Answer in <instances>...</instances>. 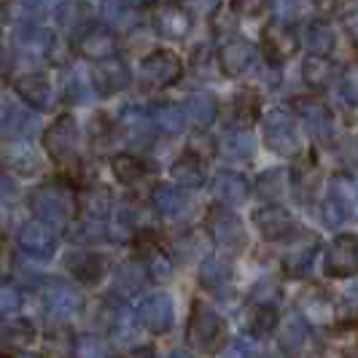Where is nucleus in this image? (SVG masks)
<instances>
[{"label":"nucleus","mask_w":358,"mask_h":358,"mask_svg":"<svg viewBox=\"0 0 358 358\" xmlns=\"http://www.w3.org/2000/svg\"><path fill=\"white\" fill-rule=\"evenodd\" d=\"M186 342L202 356H213L227 345V323L221 321V315L205 299L192 302L189 326H186Z\"/></svg>","instance_id":"1"},{"label":"nucleus","mask_w":358,"mask_h":358,"mask_svg":"<svg viewBox=\"0 0 358 358\" xmlns=\"http://www.w3.org/2000/svg\"><path fill=\"white\" fill-rule=\"evenodd\" d=\"M43 148L52 157L54 164L59 167H71L78 164V127L73 122V116H57L52 127L43 132Z\"/></svg>","instance_id":"2"},{"label":"nucleus","mask_w":358,"mask_h":358,"mask_svg":"<svg viewBox=\"0 0 358 358\" xmlns=\"http://www.w3.org/2000/svg\"><path fill=\"white\" fill-rule=\"evenodd\" d=\"M323 275L331 280H345L358 275V234H337L323 253Z\"/></svg>","instance_id":"3"},{"label":"nucleus","mask_w":358,"mask_h":358,"mask_svg":"<svg viewBox=\"0 0 358 358\" xmlns=\"http://www.w3.org/2000/svg\"><path fill=\"white\" fill-rule=\"evenodd\" d=\"M296 52H299V38H296L291 24H286V22H269L267 27L262 30L259 54L267 59V65H272V68L286 65Z\"/></svg>","instance_id":"4"},{"label":"nucleus","mask_w":358,"mask_h":358,"mask_svg":"<svg viewBox=\"0 0 358 358\" xmlns=\"http://www.w3.org/2000/svg\"><path fill=\"white\" fill-rule=\"evenodd\" d=\"M141 73H143V81L151 87H173L178 84L180 76H183V62L176 52L170 49H154L151 54H145L143 62H141Z\"/></svg>","instance_id":"5"},{"label":"nucleus","mask_w":358,"mask_h":358,"mask_svg":"<svg viewBox=\"0 0 358 358\" xmlns=\"http://www.w3.org/2000/svg\"><path fill=\"white\" fill-rule=\"evenodd\" d=\"M264 141L272 151L278 154H286V157H294V154H302V138H299V127H296V119L288 116V113H272L267 119V127H264Z\"/></svg>","instance_id":"6"},{"label":"nucleus","mask_w":358,"mask_h":358,"mask_svg":"<svg viewBox=\"0 0 358 358\" xmlns=\"http://www.w3.org/2000/svg\"><path fill=\"white\" fill-rule=\"evenodd\" d=\"M253 227L259 229V234L275 243V240H288V237H296L299 234V224L296 218L288 213L286 208L280 205H264L253 213Z\"/></svg>","instance_id":"7"},{"label":"nucleus","mask_w":358,"mask_h":358,"mask_svg":"<svg viewBox=\"0 0 358 358\" xmlns=\"http://www.w3.org/2000/svg\"><path fill=\"white\" fill-rule=\"evenodd\" d=\"M116 36L103 27V24H92L87 27L78 41H76V54L78 57H84L87 62L92 65H97V62H106V59H113L116 57Z\"/></svg>","instance_id":"8"},{"label":"nucleus","mask_w":358,"mask_h":358,"mask_svg":"<svg viewBox=\"0 0 358 358\" xmlns=\"http://www.w3.org/2000/svg\"><path fill=\"white\" fill-rule=\"evenodd\" d=\"M256 46H253L251 41H245V38H232V41H227L221 49H218V65H221V71L224 76H243V73L248 71L253 65V59H256Z\"/></svg>","instance_id":"9"},{"label":"nucleus","mask_w":358,"mask_h":358,"mask_svg":"<svg viewBox=\"0 0 358 358\" xmlns=\"http://www.w3.org/2000/svg\"><path fill=\"white\" fill-rule=\"evenodd\" d=\"M342 68L337 62H331L329 57H310L305 65H302V78L310 90L323 92L329 87H334L340 81Z\"/></svg>","instance_id":"10"},{"label":"nucleus","mask_w":358,"mask_h":358,"mask_svg":"<svg viewBox=\"0 0 358 358\" xmlns=\"http://www.w3.org/2000/svg\"><path fill=\"white\" fill-rule=\"evenodd\" d=\"M92 81L97 84V90L106 92V94H116L122 92L129 84V73L127 68L113 57V59H106V62H97L92 68Z\"/></svg>","instance_id":"11"},{"label":"nucleus","mask_w":358,"mask_h":358,"mask_svg":"<svg viewBox=\"0 0 358 358\" xmlns=\"http://www.w3.org/2000/svg\"><path fill=\"white\" fill-rule=\"evenodd\" d=\"M294 106H296V113H299V119L310 127V132L313 135H321V138H329L331 135V110L323 106L321 100H294Z\"/></svg>","instance_id":"12"},{"label":"nucleus","mask_w":358,"mask_h":358,"mask_svg":"<svg viewBox=\"0 0 358 358\" xmlns=\"http://www.w3.org/2000/svg\"><path fill=\"white\" fill-rule=\"evenodd\" d=\"M157 27L162 36L167 38H186V33L192 30V17L189 11L173 3V6H159V17H157Z\"/></svg>","instance_id":"13"},{"label":"nucleus","mask_w":358,"mask_h":358,"mask_svg":"<svg viewBox=\"0 0 358 358\" xmlns=\"http://www.w3.org/2000/svg\"><path fill=\"white\" fill-rule=\"evenodd\" d=\"M302 313L313 323H331L334 321V302L321 288H310L302 296Z\"/></svg>","instance_id":"14"},{"label":"nucleus","mask_w":358,"mask_h":358,"mask_svg":"<svg viewBox=\"0 0 358 358\" xmlns=\"http://www.w3.org/2000/svg\"><path fill=\"white\" fill-rule=\"evenodd\" d=\"M110 167H113L116 180L124 183V186H135V183L143 180L145 173H148V164H145L138 154H119V157H113Z\"/></svg>","instance_id":"15"},{"label":"nucleus","mask_w":358,"mask_h":358,"mask_svg":"<svg viewBox=\"0 0 358 358\" xmlns=\"http://www.w3.org/2000/svg\"><path fill=\"white\" fill-rule=\"evenodd\" d=\"M307 49H310V57H329V54L334 52V30H331V24L329 22H313L310 27H307Z\"/></svg>","instance_id":"16"},{"label":"nucleus","mask_w":358,"mask_h":358,"mask_svg":"<svg viewBox=\"0 0 358 358\" xmlns=\"http://www.w3.org/2000/svg\"><path fill=\"white\" fill-rule=\"evenodd\" d=\"M141 315H143L145 329H151V331H157V334L167 331V329L173 326V307H170V302H167L164 296H157V299H151L148 305H143Z\"/></svg>","instance_id":"17"},{"label":"nucleus","mask_w":358,"mask_h":358,"mask_svg":"<svg viewBox=\"0 0 358 358\" xmlns=\"http://www.w3.org/2000/svg\"><path fill=\"white\" fill-rule=\"evenodd\" d=\"M17 92L19 97L33 108H46V100H49V81L43 76H24L17 81Z\"/></svg>","instance_id":"18"},{"label":"nucleus","mask_w":358,"mask_h":358,"mask_svg":"<svg viewBox=\"0 0 358 358\" xmlns=\"http://www.w3.org/2000/svg\"><path fill=\"white\" fill-rule=\"evenodd\" d=\"M170 176H173V180L180 183V186H199L202 178H205V173H202V159L186 151V154L170 167Z\"/></svg>","instance_id":"19"},{"label":"nucleus","mask_w":358,"mask_h":358,"mask_svg":"<svg viewBox=\"0 0 358 358\" xmlns=\"http://www.w3.org/2000/svg\"><path fill=\"white\" fill-rule=\"evenodd\" d=\"M19 243H22V248H27V251L46 253V251H52L54 248V234L49 232V227H46V224L33 221V224H27V227L22 229Z\"/></svg>","instance_id":"20"},{"label":"nucleus","mask_w":358,"mask_h":358,"mask_svg":"<svg viewBox=\"0 0 358 358\" xmlns=\"http://www.w3.org/2000/svg\"><path fill=\"white\" fill-rule=\"evenodd\" d=\"M232 116L243 129L253 127V122L259 119V97L253 92H240L232 100Z\"/></svg>","instance_id":"21"},{"label":"nucleus","mask_w":358,"mask_h":358,"mask_svg":"<svg viewBox=\"0 0 358 358\" xmlns=\"http://www.w3.org/2000/svg\"><path fill=\"white\" fill-rule=\"evenodd\" d=\"M251 331L256 337H264V334H272L278 329V310L272 305H253L251 307Z\"/></svg>","instance_id":"22"},{"label":"nucleus","mask_w":358,"mask_h":358,"mask_svg":"<svg viewBox=\"0 0 358 358\" xmlns=\"http://www.w3.org/2000/svg\"><path fill=\"white\" fill-rule=\"evenodd\" d=\"M305 337H307V329H305V321H302V318H291V321L283 326V348L291 350V353L302 350Z\"/></svg>","instance_id":"23"},{"label":"nucleus","mask_w":358,"mask_h":358,"mask_svg":"<svg viewBox=\"0 0 358 358\" xmlns=\"http://www.w3.org/2000/svg\"><path fill=\"white\" fill-rule=\"evenodd\" d=\"M84 256V262H81V267L73 269V275L81 280V283H94V280H100V275H103V259L97 256V253H81Z\"/></svg>","instance_id":"24"},{"label":"nucleus","mask_w":358,"mask_h":358,"mask_svg":"<svg viewBox=\"0 0 358 358\" xmlns=\"http://www.w3.org/2000/svg\"><path fill=\"white\" fill-rule=\"evenodd\" d=\"M340 84H342L345 97H348L353 106H358V65H348V68H342Z\"/></svg>","instance_id":"25"},{"label":"nucleus","mask_w":358,"mask_h":358,"mask_svg":"<svg viewBox=\"0 0 358 358\" xmlns=\"http://www.w3.org/2000/svg\"><path fill=\"white\" fill-rule=\"evenodd\" d=\"M345 30H348V36H350V41H353V46L358 49V8L345 19Z\"/></svg>","instance_id":"26"}]
</instances>
